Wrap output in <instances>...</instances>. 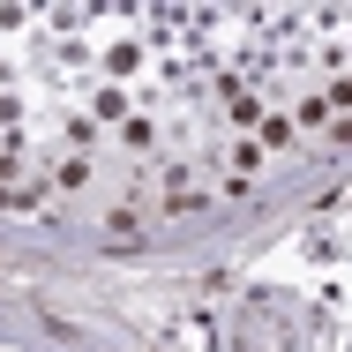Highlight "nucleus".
<instances>
[{"label":"nucleus","instance_id":"f257e3e1","mask_svg":"<svg viewBox=\"0 0 352 352\" xmlns=\"http://www.w3.org/2000/svg\"><path fill=\"white\" fill-rule=\"evenodd\" d=\"M157 203H165V210H195V203H203L195 165H165V173H157Z\"/></svg>","mask_w":352,"mask_h":352},{"label":"nucleus","instance_id":"f03ea898","mask_svg":"<svg viewBox=\"0 0 352 352\" xmlns=\"http://www.w3.org/2000/svg\"><path fill=\"white\" fill-rule=\"evenodd\" d=\"M225 173H232V180H225L232 195H240V188H248V180L263 173V150H255V135H240V142H232V157H225Z\"/></svg>","mask_w":352,"mask_h":352},{"label":"nucleus","instance_id":"7ed1b4c3","mask_svg":"<svg viewBox=\"0 0 352 352\" xmlns=\"http://www.w3.org/2000/svg\"><path fill=\"white\" fill-rule=\"evenodd\" d=\"M82 180H90V157H82V150H68V157H53V173H45V188H82Z\"/></svg>","mask_w":352,"mask_h":352},{"label":"nucleus","instance_id":"20e7f679","mask_svg":"<svg viewBox=\"0 0 352 352\" xmlns=\"http://www.w3.org/2000/svg\"><path fill=\"white\" fill-rule=\"evenodd\" d=\"M142 53H150V45H135V38L105 45V75H113V82H120V75H135V68H142Z\"/></svg>","mask_w":352,"mask_h":352},{"label":"nucleus","instance_id":"39448f33","mask_svg":"<svg viewBox=\"0 0 352 352\" xmlns=\"http://www.w3.org/2000/svg\"><path fill=\"white\" fill-rule=\"evenodd\" d=\"M90 113H98V120H113V128H120V120H128V113H135V105H128V90H98V105H90Z\"/></svg>","mask_w":352,"mask_h":352},{"label":"nucleus","instance_id":"423d86ee","mask_svg":"<svg viewBox=\"0 0 352 352\" xmlns=\"http://www.w3.org/2000/svg\"><path fill=\"white\" fill-rule=\"evenodd\" d=\"M120 142H128V150H150V120L128 113V120H120Z\"/></svg>","mask_w":352,"mask_h":352},{"label":"nucleus","instance_id":"0eeeda50","mask_svg":"<svg viewBox=\"0 0 352 352\" xmlns=\"http://www.w3.org/2000/svg\"><path fill=\"white\" fill-rule=\"evenodd\" d=\"M105 232H113V240H135L142 217H135V210H113V217H105Z\"/></svg>","mask_w":352,"mask_h":352}]
</instances>
